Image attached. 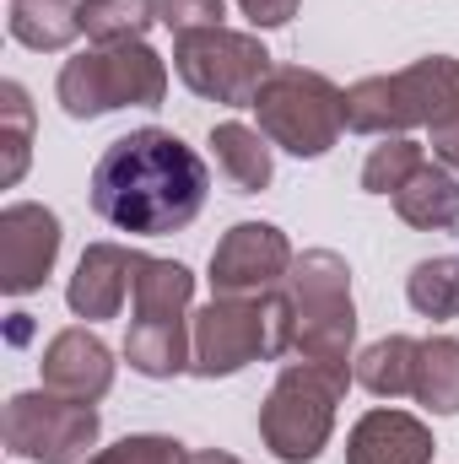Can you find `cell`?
<instances>
[{
  "label": "cell",
  "mask_w": 459,
  "mask_h": 464,
  "mask_svg": "<svg viewBox=\"0 0 459 464\" xmlns=\"http://www.w3.org/2000/svg\"><path fill=\"white\" fill-rule=\"evenodd\" d=\"M211 173L173 130H130L93 162V211L130 237L184 232L206 206Z\"/></svg>",
  "instance_id": "obj_1"
},
{
  "label": "cell",
  "mask_w": 459,
  "mask_h": 464,
  "mask_svg": "<svg viewBox=\"0 0 459 464\" xmlns=\"http://www.w3.org/2000/svg\"><path fill=\"white\" fill-rule=\"evenodd\" d=\"M195 276L179 259H151L141 254L135 270V314H130V335H124V362L141 378H173L190 367L195 351Z\"/></svg>",
  "instance_id": "obj_2"
},
{
  "label": "cell",
  "mask_w": 459,
  "mask_h": 464,
  "mask_svg": "<svg viewBox=\"0 0 459 464\" xmlns=\"http://www.w3.org/2000/svg\"><path fill=\"white\" fill-rule=\"evenodd\" d=\"M195 351L190 372L195 378H228L249 362L292 356V303L287 292H254V297H217L195 314Z\"/></svg>",
  "instance_id": "obj_3"
},
{
  "label": "cell",
  "mask_w": 459,
  "mask_h": 464,
  "mask_svg": "<svg viewBox=\"0 0 459 464\" xmlns=\"http://www.w3.org/2000/svg\"><path fill=\"white\" fill-rule=\"evenodd\" d=\"M459 119V60L427 54L395 76H367L346 92V130L356 135H400L416 124Z\"/></svg>",
  "instance_id": "obj_4"
},
{
  "label": "cell",
  "mask_w": 459,
  "mask_h": 464,
  "mask_svg": "<svg viewBox=\"0 0 459 464\" xmlns=\"http://www.w3.org/2000/svg\"><path fill=\"white\" fill-rule=\"evenodd\" d=\"M351 389V367L346 362H292L270 400L259 405V438L281 464H308L319 459V449L330 443L336 427V405Z\"/></svg>",
  "instance_id": "obj_5"
},
{
  "label": "cell",
  "mask_w": 459,
  "mask_h": 464,
  "mask_svg": "<svg viewBox=\"0 0 459 464\" xmlns=\"http://www.w3.org/2000/svg\"><path fill=\"white\" fill-rule=\"evenodd\" d=\"M54 92L71 119H98L114 109H157L168 92V65L141 38L135 44H93L87 54L65 60Z\"/></svg>",
  "instance_id": "obj_6"
},
{
  "label": "cell",
  "mask_w": 459,
  "mask_h": 464,
  "mask_svg": "<svg viewBox=\"0 0 459 464\" xmlns=\"http://www.w3.org/2000/svg\"><path fill=\"white\" fill-rule=\"evenodd\" d=\"M254 114L270 146L292 157H325L346 130V92L319 71L276 65L254 92Z\"/></svg>",
  "instance_id": "obj_7"
},
{
  "label": "cell",
  "mask_w": 459,
  "mask_h": 464,
  "mask_svg": "<svg viewBox=\"0 0 459 464\" xmlns=\"http://www.w3.org/2000/svg\"><path fill=\"white\" fill-rule=\"evenodd\" d=\"M287 303H292V356L346 362L356 335V308H351V270L341 254L330 248L298 254L287 276Z\"/></svg>",
  "instance_id": "obj_8"
},
{
  "label": "cell",
  "mask_w": 459,
  "mask_h": 464,
  "mask_svg": "<svg viewBox=\"0 0 459 464\" xmlns=\"http://www.w3.org/2000/svg\"><path fill=\"white\" fill-rule=\"evenodd\" d=\"M173 71L195 98H211V103H228V109H254V92L276 65H270V49L254 33L206 27V33H184L173 44Z\"/></svg>",
  "instance_id": "obj_9"
},
{
  "label": "cell",
  "mask_w": 459,
  "mask_h": 464,
  "mask_svg": "<svg viewBox=\"0 0 459 464\" xmlns=\"http://www.w3.org/2000/svg\"><path fill=\"white\" fill-rule=\"evenodd\" d=\"M0 432H5V449L16 459L82 464V454L98 443V411L76 405V400H60L49 389H33V394H16L5 405Z\"/></svg>",
  "instance_id": "obj_10"
},
{
  "label": "cell",
  "mask_w": 459,
  "mask_h": 464,
  "mask_svg": "<svg viewBox=\"0 0 459 464\" xmlns=\"http://www.w3.org/2000/svg\"><path fill=\"white\" fill-rule=\"evenodd\" d=\"M292 243L287 232L270 222H238L211 254V286L217 297H254V292H276L292 276Z\"/></svg>",
  "instance_id": "obj_11"
},
{
  "label": "cell",
  "mask_w": 459,
  "mask_h": 464,
  "mask_svg": "<svg viewBox=\"0 0 459 464\" xmlns=\"http://www.w3.org/2000/svg\"><path fill=\"white\" fill-rule=\"evenodd\" d=\"M60 254V217L49 206L16 200L0 211V292L27 297L44 286V276L54 270Z\"/></svg>",
  "instance_id": "obj_12"
},
{
  "label": "cell",
  "mask_w": 459,
  "mask_h": 464,
  "mask_svg": "<svg viewBox=\"0 0 459 464\" xmlns=\"http://www.w3.org/2000/svg\"><path fill=\"white\" fill-rule=\"evenodd\" d=\"M38 367H44V389L76 405H98L114 383V356L93 330H60Z\"/></svg>",
  "instance_id": "obj_13"
},
{
  "label": "cell",
  "mask_w": 459,
  "mask_h": 464,
  "mask_svg": "<svg viewBox=\"0 0 459 464\" xmlns=\"http://www.w3.org/2000/svg\"><path fill=\"white\" fill-rule=\"evenodd\" d=\"M135 270H141V254L119 248V243H93L71 276V314L76 319H114L124 308V297H135Z\"/></svg>",
  "instance_id": "obj_14"
},
{
  "label": "cell",
  "mask_w": 459,
  "mask_h": 464,
  "mask_svg": "<svg viewBox=\"0 0 459 464\" xmlns=\"http://www.w3.org/2000/svg\"><path fill=\"white\" fill-rule=\"evenodd\" d=\"M433 432L411 411H367L346 438V464H433Z\"/></svg>",
  "instance_id": "obj_15"
},
{
  "label": "cell",
  "mask_w": 459,
  "mask_h": 464,
  "mask_svg": "<svg viewBox=\"0 0 459 464\" xmlns=\"http://www.w3.org/2000/svg\"><path fill=\"white\" fill-rule=\"evenodd\" d=\"M395 211L422 232H449L459 222V179L444 162H422L416 179L395 195Z\"/></svg>",
  "instance_id": "obj_16"
},
{
  "label": "cell",
  "mask_w": 459,
  "mask_h": 464,
  "mask_svg": "<svg viewBox=\"0 0 459 464\" xmlns=\"http://www.w3.org/2000/svg\"><path fill=\"white\" fill-rule=\"evenodd\" d=\"M211 151H217V173L238 195H259L270 184V140H265V130H249V124L228 119V124L211 130Z\"/></svg>",
  "instance_id": "obj_17"
},
{
  "label": "cell",
  "mask_w": 459,
  "mask_h": 464,
  "mask_svg": "<svg viewBox=\"0 0 459 464\" xmlns=\"http://www.w3.org/2000/svg\"><path fill=\"white\" fill-rule=\"evenodd\" d=\"M416 356H422V341L411 335H389V341H373V346L356 356V383L378 400H400L416 389Z\"/></svg>",
  "instance_id": "obj_18"
},
{
  "label": "cell",
  "mask_w": 459,
  "mask_h": 464,
  "mask_svg": "<svg viewBox=\"0 0 459 464\" xmlns=\"http://www.w3.org/2000/svg\"><path fill=\"white\" fill-rule=\"evenodd\" d=\"M5 27L27 49H65L82 38V0H11Z\"/></svg>",
  "instance_id": "obj_19"
},
{
  "label": "cell",
  "mask_w": 459,
  "mask_h": 464,
  "mask_svg": "<svg viewBox=\"0 0 459 464\" xmlns=\"http://www.w3.org/2000/svg\"><path fill=\"white\" fill-rule=\"evenodd\" d=\"M411 400L427 405L433 416H459V341L454 335H433V341H422Z\"/></svg>",
  "instance_id": "obj_20"
},
{
  "label": "cell",
  "mask_w": 459,
  "mask_h": 464,
  "mask_svg": "<svg viewBox=\"0 0 459 464\" xmlns=\"http://www.w3.org/2000/svg\"><path fill=\"white\" fill-rule=\"evenodd\" d=\"M162 0H82V33L93 44H135L157 22Z\"/></svg>",
  "instance_id": "obj_21"
},
{
  "label": "cell",
  "mask_w": 459,
  "mask_h": 464,
  "mask_svg": "<svg viewBox=\"0 0 459 464\" xmlns=\"http://www.w3.org/2000/svg\"><path fill=\"white\" fill-rule=\"evenodd\" d=\"M405 297L422 319H459V259H422L405 281Z\"/></svg>",
  "instance_id": "obj_22"
},
{
  "label": "cell",
  "mask_w": 459,
  "mask_h": 464,
  "mask_svg": "<svg viewBox=\"0 0 459 464\" xmlns=\"http://www.w3.org/2000/svg\"><path fill=\"white\" fill-rule=\"evenodd\" d=\"M0 146H5L0 184L11 189L27 173V146H33V103H27V92L16 82H0Z\"/></svg>",
  "instance_id": "obj_23"
},
{
  "label": "cell",
  "mask_w": 459,
  "mask_h": 464,
  "mask_svg": "<svg viewBox=\"0 0 459 464\" xmlns=\"http://www.w3.org/2000/svg\"><path fill=\"white\" fill-rule=\"evenodd\" d=\"M427 162V151L416 146V140H405V135H389L384 146H373V157L362 162V189L367 195H400L411 179H416V168Z\"/></svg>",
  "instance_id": "obj_24"
},
{
  "label": "cell",
  "mask_w": 459,
  "mask_h": 464,
  "mask_svg": "<svg viewBox=\"0 0 459 464\" xmlns=\"http://www.w3.org/2000/svg\"><path fill=\"white\" fill-rule=\"evenodd\" d=\"M157 22L184 38V33H206V27H222L228 22V0H162L157 5Z\"/></svg>",
  "instance_id": "obj_25"
},
{
  "label": "cell",
  "mask_w": 459,
  "mask_h": 464,
  "mask_svg": "<svg viewBox=\"0 0 459 464\" xmlns=\"http://www.w3.org/2000/svg\"><path fill=\"white\" fill-rule=\"evenodd\" d=\"M87 464H184V443L146 432V438H124V443H114V449L93 454Z\"/></svg>",
  "instance_id": "obj_26"
},
{
  "label": "cell",
  "mask_w": 459,
  "mask_h": 464,
  "mask_svg": "<svg viewBox=\"0 0 459 464\" xmlns=\"http://www.w3.org/2000/svg\"><path fill=\"white\" fill-rule=\"evenodd\" d=\"M238 11L254 22V27H287L298 16V0H238Z\"/></svg>",
  "instance_id": "obj_27"
},
{
  "label": "cell",
  "mask_w": 459,
  "mask_h": 464,
  "mask_svg": "<svg viewBox=\"0 0 459 464\" xmlns=\"http://www.w3.org/2000/svg\"><path fill=\"white\" fill-rule=\"evenodd\" d=\"M433 151H438V162H444V168H454V173H459V119H449V124H438V130H433Z\"/></svg>",
  "instance_id": "obj_28"
},
{
  "label": "cell",
  "mask_w": 459,
  "mask_h": 464,
  "mask_svg": "<svg viewBox=\"0 0 459 464\" xmlns=\"http://www.w3.org/2000/svg\"><path fill=\"white\" fill-rule=\"evenodd\" d=\"M184 464H243V459H232L222 449H200V454H184Z\"/></svg>",
  "instance_id": "obj_29"
}]
</instances>
